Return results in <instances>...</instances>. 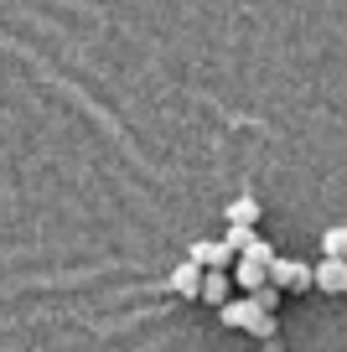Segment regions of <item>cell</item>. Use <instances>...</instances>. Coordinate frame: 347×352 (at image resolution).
I'll list each match as a JSON object with an SVG mask.
<instances>
[{"label": "cell", "instance_id": "obj_1", "mask_svg": "<svg viewBox=\"0 0 347 352\" xmlns=\"http://www.w3.org/2000/svg\"><path fill=\"white\" fill-rule=\"evenodd\" d=\"M218 321H223V327H244V331H254L260 342H270V337H275V316H270V311H264L254 296H244V300H223V306H218Z\"/></svg>", "mask_w": 347, "mask_h": 352}, {"label": "cell", "instance_id": "obj_2", "mask_svg": "<svg viewBox=\"0 0 347 352\" xmlns=\"http://www.w3.org/2000/svg\"><path fill=\"white\" fill-rule=\"evenodd\" d=\"M264 280H270L275 290H306V285H311V264H301V259H280V254H275V259L264 264Z\"/></svg>", "mask_w": 347, "mask_h": 352}, {"label": "cell", "instance_id": "obj_3", "mask_svg": "<svg viewBox=\"0 0 347 352\" xmlns=\"http://www.w3.org/2000/svg\"><path fill=\"white\" fill-rule=\"evenodd\" d=\"M311 285L326 290V296H342V290H347V259H342V254H326V259L311 270Z\"/></svg>", "mask_w": 347, "mask_h": 352}, {"label": "cell", "instance_id": "obj_4", "mask_svg": "<svg viewBox=\"0 0 347 352\" xmlns=\"http://www.w3.org/2000/svg\"><path fill=\"white\" fill-rule=\"evenodd\" d=\"M187 259L202 264V270H228V264H233V249H228L223 239H197L192 249H187Z\"/></svg>", "mask_w": 347, "mask_h": 352}, {"label": "cell", "instance_id": "obj_5", "mask_svg": "<svg viewBox=\"0 0 347 352\" xmlns=\"http://www.w3.org/2000/svg\"><path fill=\"white\" fill-rule=\"evenodd\" d=\"M228 290H233L228 270H202V280H197V300H207V306H223Z\"/></svg>", "mask_w": 347, "mask_h": 352}, {"label": "cell", "instance_id": "obj_6", "mask_svg": "<svg viewBox=\"0 0 347 352\" xmlns=\"http://www.w3.org/2000/svg\"><path fill=\"white\" fill-rule=\"evenodd\" d=\"M228 280H233L239 290H260L264 285V264L249 259V254H233V275H228Z\"/></svg>", "mask_w": 347, "mask_h": 352}, {"label": "cell", "instance_id": "obj_7", "mask_svg": "<svg viewBox=\"0 0 347 352\" xmlns=\"http://www.w3.org/2000/svg\"><path fill=\"white\" fill-rule=\"evenodd\" d=\"M223 218H228V223H249V228H254V223L264 218V208H260V197H254V192H239V197L223 208Z\"/></svg>", "mask_w": 347, "mask_h": 352}, {"label": "cell", "instance_id": "obj_8", "mask_svg": "<svg viewBox=\"0 0 347 352\" xmlns=\"http://www.w3.org/2000/svg\"><path fill=\"white\" fill-rule=\"evenodd\" d=\"M197 280H202V264H192V259H182V264L171 270V290H176L182 300H197Z\"/></svg>", "mask_w": 347, "mask_h": 352}, {"label": "cell", "instance_id": "obj_9", "mask_svg": "<svg viewBox=\"0 0 347 352\" xmlns=\"http://www.w3.org/2000/svg\"><path fill=\"white\" fill-rule=\"evenodd\" d=\"M322 254H347V228H342V223L322 233Z\"/></svg>", "mask_w": 347, "mask_h": 352}, {"label": "cell", "instance_id": "obj_10", "mask_svg": "<svg viewBox=\"0 0 347 352\" xmlns=\"http://www.w3.org/2000/svg\"><path fill=\"white\" fill-rule=\"evenodd\" d=\"M249 239H254V228H249V223H228V233H223V243H228L233 254H239V249H244Z\"/></svg>", "mask_w": 347, "mask_h": 352}, {"label": "cell", "instance_id": "obj_11", "mask_svg": "<svg viewBox=\"0 0 347 352\" xmlns=\"http://www.w3.org/2000/svg\"><path fill=\"white\" fill-rule=\"evenodd\" d=\"M239 254H249V259H260V264H270V259H275V249H270V243H264V239H260V233H254V239H249V243H244V249H239Z\"/></svg>", "mask_w": 347, "mask_h": 352}]
</instances>
